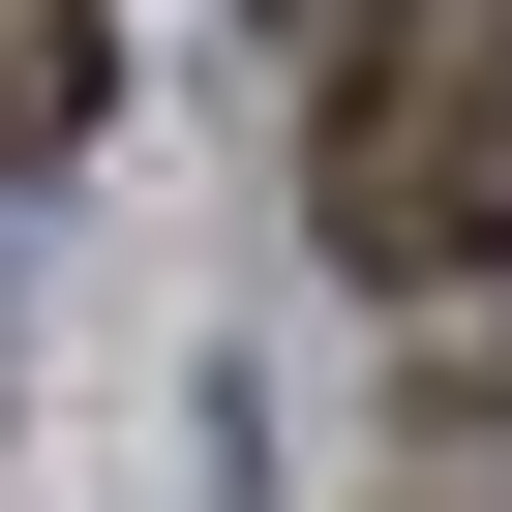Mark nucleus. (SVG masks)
<instances>
[{
	"instance_id": "1",
	"label": "nucleus",
	"mask_w": 512,
	"mask_h": 512,
	"mask_svg": "<svg viewBox=\"0 0 512 512\" xmlns=\"http://www.w3.org/2000/svg\"><path fill=\"white\" fill-rule=\"evenodd\" d=\"M332 121H302V211H332V272L452 302L512 272V0H332Z\"/></svg>"
},
{
	"instance_id": "2",
	"label": "nucleus",
	"mask_w": 512,
	"mask_h": 512,
	"mask_svg": "<svg viewBox=\"0 0 512 512\" xmlns=\"http://www.w3.org/2000/svg\"><path fill=\"white\" fill-rule=\"evenodd\" d=\"M91 91H121V31H91V0H0V181H31V151H91Z\"/></svg>"
}]
</instances>
